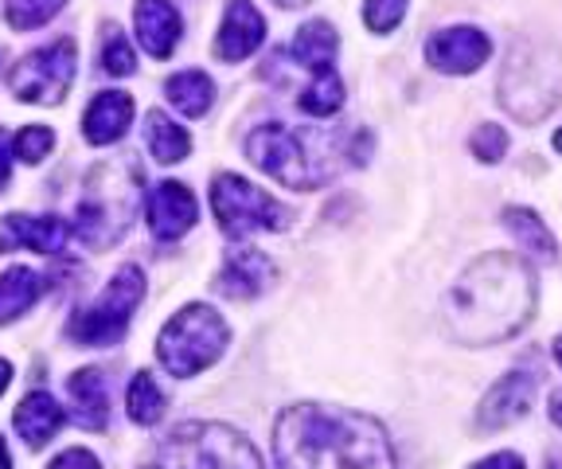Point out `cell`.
Returning a JSON list of instances; mask_svg holds the SVG:
<instances>
[{"mask_svg":"<svg viewBox=\"0 0 562 469\" xmlns=\"http://www.w3.org/2000/svg\"><path fill=\"white\" fill-rule=\"evenodd\" d=\"M273 469H395V446L360 411L293 403L273 423Z\"/></svg>","mask_w":562,"mask_h":469,"instance_id":"1","label":"cell"},{"mask_svg":"<svg viewBox=\"0 0 562 469\" xmlns=\"http://www.w3.org/2000/svg\"><path fill=\"white\" fill-rule=\"evenodd\" d=\"M536 313V278L531 266L508 250H492L469 266L449 290L446 317L457 340L465 345H501L516 337Z\"/></svg>","mask_w":562,"mask_h":469,"instance_id":"2","label":"cell"},{"mask_svg":"<svg viewBox=\"0 0 562 469\" xmlns=\"http://www.w3.org/2000/svg\"><path fill=\"white\" fill-rule=\"evenodd\" d=\"M231 328L220 313L195 301L176 313L157 337V356L165 364V372L176 380H188V376H200L203 368L220 360L223 348H227Z\"/></svg>","mask_w":562,"mask_h":469,"instance_id":"3","label":"cell"},{"mask_svg":"<svg viewBox=\"0 0 562 469\" xmlns=\"http://www.w3.org/2000/svg\"><path fill=\"white\" fill-rule=\"evenodd\" d=\"M157 469H262L258 450L223 423H184L157 450Z\"/></svg>","mask_w":562,"mask_h":469,"instance_id":"4","label":"cell"},{"mask_svg":"<svg viewBox=\"0 0 562 469\" xmlns=\"http://www.w3.org/2000/svg\"><path fill=\"white\" fill-rule=\"evenodd\" d=\"M145 298V275H140L137 266H122L105 290L98 293V301H90L87 310H79L70 317L67 333L70 340L79 348H110L125 337V328H130L133 310L140 305Z\"/></svg>","mask_w":562,"mask_h":469,"instance_id":"5","label":"cell"},{"mask_svg":"<svg viewBox=\"0 0 562 469\" xmlns=\"http://www.w3.org/2000/svg\"><path fill=\"white\" fill-rule=\"evenodd\" d=\"M211 208H215V220H220L227 239H246V235H255V231L285 227V208H281L270 192L255 188L250 180L235 177V172L215 177V185H211Z\"/></svg>","mask_w":562,"mask_h":469,"instance_id":"6","label":"cell"},{"mask_svg":"<svg viewBox=\"0 0 562 469\" xmlns=\"http://www.w3.org/2000/svg\"><path fill=\"white\" fill-rule=\"evenodd\" d=\"M70 82H75V40H55V44L24 55L9 71L12 94L20 102H40V107L63 102Z\"/></svg>","mask_w":562,"mask_h":469,"instance_id":"7","label":"cell"},{"mask_svg":"<svg viewBox=\"0 0 562 469\" xmlns=\"http://www.w3.org/2000/svg\"><path fill=\"white\" fill-rule=\"evenodd\" d=\"M246 153H250V160H255L266 177L281 180V185H290V188H301V192L321 185V177H325V172L313 165V157L305 153V145H301V137L290 125H278V122L258 125V130L246 137Z\"/></svg>","mask_w":562,"mask_h":469,"instance_id":"8","label":"cell"},{"mask_svg":"<svg viewBox=\"0 0 562 469\" xmlns=\"http://www.w3.org/2000/svg\"><path fill=\"white\" fill-rule=\"evenodd\" d=\"M562 87L554 79H547L543 67L531 63L524 52L512 55L508 71L501 79V102L508 107V114H516L519 122H539L559 107Z\"/></svg>","mask_w":562,"mask_h":469,"instance_id":"9","label":"cell"},{"mask_svg":"<svg viewBox=\"0 0 562 469\" xmlns=\"http://www.w3.org/2000/svg\"><path fill=\"white\" fill-rule=\"evenodd\" d=\"M488 55H492L488 36L476 32V27H446V32L426 40V63H430L434 71H446V75L476 71L481 63H488Z\"/></svg>","mask_w":562,"mask_h":469,"instance_id":"10","label":"cell"},{"mask_svg":"<svg viewBox=\"0 0 562 469\" xmlns=\"http://www.w3.org/2000/svg\"><path fill=\"white\" fill-rule=\"evenodd\" d=\"M195 215H200V208H195L192 188L180 180H165L149 192V227L160 243H176L180 235H188Z\"/></svg>","mask_w":562,"mask_h":469,"instance_id":"11","label":"cell"},{"mask_svg":"<svg viewBox=\"0 0 562 469\" xmlns=\"http://www.w3.org/2000/svg\"><path fill=\"white\" fill-rule=\"evenodd\" d=\"M273 278H278V266L270 263V255L235 247V250H227V258H223L215 290L227 293V298H258V293L270 290Z\"/></svg>","mask_w":562,"mask_h":469,"instance_id":"12","label":"cell"},{"mask_svg":"<svg viewBox=\"0 0 562 469\" xmlns=\"http://www.w3.org/2000/svg\"><path fill=\"white\" fill-rule=\"evenodd\" d=\"M266 40V20L262 12L250 4V0H227V12H223L220 36H215V55L223 63H238L250 52H258Z\"/></svg>","mask_w":562,"mask_h":469,"instance_id":"13","label":"cell"},{"mask_svg":"<svg viewBox=\"0 0 562 469\" xmlns=\"http://www.w3.org/2000/svg\"><path fill=\"white\" fill-rule=\"evenodd\" d=\"M70 227L59 215H4L0 220V250H40V255H55L67 243Z\"/></svg>","mask_w":562,"mask_h":469,"instance_id":"14","label":"cell"},{"mask_svg":"<svg viewBox=\"0 0 562 469\" xmlns=\"http://www.w3.org/2000/svg\"><path fill=\"white\" fill-rule=\"evenodd\" d=\"M531 399H536V380L527 372H508L496 388L484 395L481 411H476V423L484 431H501V426H512L531 411Z\"/></svg>","mask_w":562,"mask_h":469,"instance_id":"15","label":"cell"},{"mask_svg":"<svg viewBox=\"0 0 562 469\" xmlns=\"http://www.w3.org/2000/svg\"><path fill=\"white\" fill-rule=\"evenodd\" d=\"M133 24H137L140 47L153 55V59H168L184 36V24H180V12L172 9V0H137V12H133Z\"/></svg>","mask_w":562,"mask_h":469,"instance_id":"16","label":"cell"},{"mask_svg":"<svg viewBox=\"0 0 562 469\" xmlns=\"http://www.w3.org/2000/svg\"><path fill=\"white\" fill-rule=\"evenodd\" d=\"M133 122V98L122 90H102L90 98L87 114H82V137L90 145H114L125 137Z\"/></svg>","mask_w":562,"mask_h":469,"instance_id":"17","label":"cell"},{"mask_svg":"<svg viewBox=\"0 0 562 469\" xmlns=\"http://www.w3.org/2000/svg\"><path fill=\"white\" fill-rule=\"evenodd\" d=\"M63 407L55 403L47 391H32V395H24V403L16 407V431H20V438H24L32 450H44L47 443L55 438V431L63 426Z\"/></svg>","mask_w":562,"mask_h":469,"instance_id":"18","label":"cell"},{"mask_svg":"<svg viewBox=\"0 0 562 469\" xmlns=\"http://www.w3.org/2000/svg\"><path fill=\"white\" fill-rule=\"evenodd\" d=\"M336 52H340V40H336L333 24L328 20H313V24H305L297 32V40L290 44V59L301 63L305 71L321 75V71H333V59Z\"/></svg>","mask_w":562,"mask_h":469,"instance_id":"19","label":"cell"},{"mask_svg":"<svg viewBox=\"0 0 562 469\" xmlns=\"http://www.w3.org/2000/svg\"><path fill=\"white\" fill-rule=\"evenodd\" d=\"M44 293V278L35 275L32 266H12L0 275V325L16 321L20 313H27Z\"/></svg>","mask_w":562,"mask_h":469,"instance_id":"20","label":"cell"},{"mask_svg":"<svg viewBox=\"0 0 562 469\" xmlns=\"http://www.w3.org/2000/svg\"><path fill=\"white\" fill-rule=\"evenodd\" d=\"M504 227H508L512 235L524 243L527 255H536L539 263H554V258H559V243H554L547 223L539 220L531 208H508V212H504Z\"/></svg>","mask_w":562,"mask_h":469,"instance_id":"21","label":"cell"},{"mask_svg":"<svg viewBox=\"0 0 562 469\" xmlns=\"http://www.w3.org/2000/svg\"><path fill=\"white\" fill-rule=\"evenodd\" d=\"M67 391H70V399L79 403L82 426H94V431H102L105 418H110V395H105L102 372H94V368H82V372L70 376Z\"/></svg>","mask_w":562,"mask_h":469,"instance_id":"22","label":"cell"},{"mask_svg":"<svg viewBox=\"0 0 562 469\" xmlns=\"http://www.w3.org/2000/svg\"><path fill=\"white\" fill-rule=\"evenodd\" d=\"M165 94L184 118H203L215 102V82L203 71H180L165 82Z\"/></svg>","mask_w":562,"mask_h":469,"instance_id":"23","label":"cell"},{"mask_svg":"<svg viewBox=\"0 0 562 469\" xmlns=\"http://www.w3.org/2000/svg\"><path fill=\"white\" fill-rule=\"evenodd\" d=\"M145 142H149L153 157H157L160 165H176V160H184L188 153H192L188 130L184 125H176L168 114H160V110H153L149 122H145Z\"/></svg>","mask_w":562,"mask_h":469,"instance_id":"24","label":"cell"},{"mask_svg":"<svg viewBox=\"0 0 562 469\" xmlns=\"http://www.w3.org/2000/svg\"><path fill=\"white\" fill-rule=\"evenodd\" d=\"M344 107V82L336 71H321L313 75V82L305 87V94H301V110L313 118H328L336 114V110Z\"/></svg>","mask_w":562,"mask_h":469,"instance_id":"25","label":"cell"},{"mask_svg":"<svg viewBox=\"0 0 562 469\" xmlns=\"http://www.w3.org/2000/svg\"><path fill=\"white\" fill-rule=\"evenodd\" d=\"M165 415V391L157 388L149 372H137L130 383V418L140 426H153Z\"/></svg>","mask_w":562,"mask_h":469,"instance_id":"26","label":"cell"},{"mask_svg":"<svg viewBox=\"0 0 562 469\" xmlns=\"http://www.w3.org/2000/svg\"><path fill=\"white\" fill-rule=\"evenodd\" d=\"M63 4L67 0H4V20L16 32H32V27H44Z\"/></svg>","mask_w":562,"mask_h":469,"instance_id":"27","label":"cell"},{"mask_svg":"<svg viewBox=\"0 0 562 469\" xmlns=\"http://www.w3.org/2000/svg\"><path fill=\"white\" fill-rule=\"evenodd\" d=\"M406 4H411V0H368V4H363V20H368L371 32L386 36V32H395V27L403 24Z\"/></svg>","mask_w":562,"mask_h":469,"instance_id":"28","label":"cell"},{"mask_svg":"<svg viewBox=\"0 0 562 469\" xmlns=\"http://www.w3.org/2000/svg\"><path fill=\"white\" fill-rule=\"evenodd\" d=\"M52 149H55V133L47 125H27V130L16 133V157L24 165H40Z\"/></svg>","mask_w":562,"mask_h":469,"instance_id":"29","label":"cell"},{"mask_svg":"<svg viewBox=\"0 0 562 469\" xmlns=\"http://www.w3.org/2000/svg\"><path fill=\"white\" fill-rule=\"evenodd\" d=\"M102 67H105V75H133V67H137V59H133V47L125 44V36L117 32V27H105Z\"/></svg>","mask_w":562,"mask_h":469,"instance_id":"30","label":"cell"},{"mask_svg":"<svg viewBox=\"0 0 562 469\" xmlns=\"http://www.w3.org/2000/svg\"><path fill=\"white\" fill-rule=\"evenodd\" d=\"M469 145H473V157L481 160V165H496V160L504 157V149H508V133H504L501 125H481Z\"/></svg>","mask_w":562,"mask_h":469,"instance_id":"31","label":"cell"},{"mask_svg":"<svg viewBox=\"0 0 562 469\" xmlns=\"http://www.w3.org/2000/svg\"><path fill=\"white\" fill-rule=\"evenodd\" d=\"M47 469H102L98 466V458L90 450H82V446H75V450H63L59 458L52 461Z\"/></svg>","mask_w":562,"mask_h":469,"instance_id":"32","label":"cell"},{"mask_svg":"<svg viewBox=\"0 0 562 469\" xmlns=\"http://www.w3.org/2000/svg\"><path fill=\"white\" fill-rule=\"evenodd\" d=\"M473 469H527V466H524V458H519V454L501 450V454H492V458L476 461Z\"/></svg>","mask_w":562,"mask_h":469,"instance_id":"33","label":"cell"},{"mask_svg":"<svg viewBox=\"0 0 562 469\" xmlns=\"http://www.w3.org/2000/svg\"><path fill=\"white\" fill-rule=\"evenodd\" d=\"M9 169H12L9 142H4V130H0V192H4V185H9Z\"/></svg>","mask_w":562,"mask_h":469,"instance_id":"34","label":"cell"},{"mask_svg":"<svg viewBox=\"0 0 562 469\" xmlns=\"http://www.w3.org/2000/svg\"><path fill=\"white\" fill-rule=\"evenodd\" d=\"M551 418L562 426V391H554V395H551Z\"/></svg>","mask_w":562,"mask_h":469,"instance_id":"35","label":"cell"},{"mask_svg":"<svg viewBox=\"0 0 562 469\" xmlns=\"http://www.w3.org/2000/svg\"><path fill=\"white\" fill-rule=\"evenodd\" d=\"M9 380H12V364H9V360H0V395H4Z\"/></svg>","mask_w":562,"mask_h":469,"instance_id":"36","label":"cell"},{"mask_svg":"<svg viewBox=\"0 0 562 469\" xmlns=\"http://www.w3.org/2000/svg\"><path fill=\"white\" fill-rule=\"evenodd\" d=\"M0 469H12V458H9V446H4V438H0Z\"/></svg>","mask_w":562,"mask_h":469,"instance_id":"37","label":"cell"},{"mask_svg":"<svg viewBox=\"0 0 562 469\" xmlns=\"http://www.w3.org/2000/svg\"><path fill=\"white\" fill-rule=\"evenodd\" d=\"M278 4H285V9H301L305 0H278Z\"/></svg>","mask_w":562,"mask_h":469,"instance_id":"38","label":"cell"},{"mask_svg":"<svg viewBox=\"0 0 562 469\" xmlns=\"http://www.w3.org/2000/svg\"><path fill=\"white\" fill-rule=\"evenodd\" d=\"M554 360H559V364H562V337H559V340H554Z\"/></svg>","mask_w":562,"mask_h":469,"instance_id":"39","label":"cell"},{"mask_svg":"<svg viewBox=\"0 0 562 469\" xmlns=\"http://www.w3.org/2000/svg\"><path fill=\"white\" fill-rule=\"evenodd\" d=\"M554 149H559V153H562V130H559V133H554Z\"/></svg>","mask_w":562,"mask_h":469,"instance_id":"40","label":"cell"}]
</instances>
